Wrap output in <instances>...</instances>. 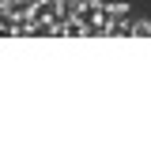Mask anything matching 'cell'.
Instances as JSON below:
<instances>
[{
  "label": "cell",
  "mask_w": 151,
  "mask_h": 151,
  "mask_svg": "<svg viewBox=\"0 0 151 151\" xmlns=\"http://www.w3.org/2000/svg\"><path fill=\"white\" fill-rule=\"evenodd\" d=\"M64 38H87V27H83L79 19H72V23L64 27Z\"/></svg>",
  "instance_id": "obj_1"
},
{
  "label": "cell",
  "mask_w": 151,
  "mask_h": 151,
  "mask_svg": "<svg viewBox=\"0 0 151 151\" xmlns=\"http://www.w3.org/2000/svg\"><path fill=\"white\" fill-rule=\"evenodd\" d=\"M132 38H151V19H140V23H132Z\"/></svg>",
  "instance_id": "obj_2"
}]
</instances>
